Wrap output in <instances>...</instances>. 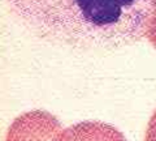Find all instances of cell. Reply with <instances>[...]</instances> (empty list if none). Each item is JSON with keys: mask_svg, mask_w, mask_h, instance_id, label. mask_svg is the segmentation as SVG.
<instances>
[{"mask_svg": "<svg viewBox=\"0 0 156 141\" xmlns=\"http://www.w3.org/2000/svg\"><path fill=\"white\" fill-rule=\"evenodd\" d=\"M53 141H126L122 132L103 121H81L56 135Z\"/></svg>", "mask_w": 156, "mask_h": 141, "instance_id": "obj_3", "label": "cell"}, {"mask_svg": "<svg viewBox=\"0 0 156 141\" xmlns=\"http://www.w3.org/2000/svg\"><path fill=\"white\" fill-rule=\"evenodd\" d=\"M40 37L69 45H118L144 35L151 0H7Z\"/></svg>", "mask_w": 156, "mask_h": 141, "instance_id": "obj_1", "label": "cell"}, {"mask_svg": "<svg viewBox=\"0 0 156 141\" xmlns=\"http://www.w3.org/2000/svg\"><path fill=\"white\" fill-rule=\"evenodd\" d=\"M144 37L154 47H156V0H151L150 10L144 26Z\"/></svg>", "mask_w": 156, "mask_h": 141, "instance_id": "obj_4", "label": "cell"}, {"mask_svg": "<svg viewBox=\"0 0 156 141\" xmlns=\"http://www.w3.org/2000/svg\"><path fill=\"white\" fill-rule=\"evenodd\" d=\"M60 131L61 123L55 115L33 110L13 120L4 141H53Z\"/></svg>", "mask_w": 156, "mask_h": 141, "instance_id": "obj_2", "label": "cell"}, {"mask_svg": "<svg viewBox=\"0 0 156 141\" xmlns=\"http://www.w3.org/2000/svg\"><path fill=\"white\" fill-rule=\"evenodd\" d=\"M146 141H156V110L150 118L146 132Z\"/></svg>", "mask_w": 156, "mask_h": 141, "instance_id": "obj_5", "label": "cell"}]
</instances>
